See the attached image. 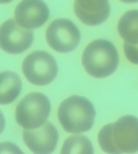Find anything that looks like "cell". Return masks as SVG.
<instances>
[{"mask_svg": "<svg viewBox=\"0 0 138 154\" xmlns=\"http://www.w3.org/2000/svg\"><path fill=\"white\" fill-rule=\"evenodd\" d=\"M15 19L23 28L36 29L49 19V8L44 0H21L15 9Z\"/></svg>", "mask_w": 138, "mask_h": 154, "instance_id": "9c48e42d", "label": "cell"}, {"mask_svg": "<svg viewBox=\"0 0 138 154\" xmlns=\"http://www.w3.org/2000/svg\"><path fill=\"white\" fill-rule=\"evenodd\" d=\"M63 154H92L94 153V146L92 142L84 136H72L69 137L63 143L62 148Z\"/></svg>", "mask_w": 138, "mask_h": 154, "instance_id": "4fadbf2b", "label": "cell"}, {"mask_svg": "<svg viewBox=\"0 0 138 154\" xmlns=\"http://www.w3.org/2000/svg\"><path fill=\"white\" fill-rule=\"evenodd\" d=\"M34 34L32 29L23 28L16 19H9L2 25L0 45L5 53L20 54L29 49L33 44Z\"/></svg>", "mask_w": 138, "mask_h": 154, "instance_id": "52a82bcc", "label": "cell"}, {"mask_svg": "<svg viewBox=\"0 0 138 154\" xmlns=\"http://www.w3.org/2000/svg\"><path fill=\"white\" fill-rule=\"evenodd\" d=\"M0 2H2L3 4H5V3H11V2H12V0H0Z\"/></svg>", "mask_w": 138, "mask_h": 154, "instance_id": "2e32d148", "label": "cell"}, {"mask_svg": "<svg viewBox=\"0 0 138 154\" xmlns=\"http://www.w3.org/2000/svg\"><path fill=\"white\" fill-rule=\"evenodd\" d=\"M84 70L94 78H107L118 66L117 49L108 40H95L83 51Z\"/></svg>", "mask_w": 138, "mask_h": 154, "instance_id": "3957f363", "label": "cell"}, {"mask_svg": "<svg viewBox=\"0 0 138 154\" xmlns=\"http://www.w3.org/2000/svg\"><path fill=\"white\" fill-rule=\"evenodd\" d=\"M24 142L33 153H53L58 143V131L51 122H45L36 129H25L23 133Z\"/></svg>", "mask_w": 138, "mask_h": 154, "instance_id": "ba28073f", "label": "cell"}, {"mask_svg": "<svg viewBox=\"0 0 138 154\" xmlns=\"http://www.w3.org/2000/svg\"><path fill=\"white\" fill-rule=\"evenodd\" d=\"M23 72L28 82L34 86H46L57 78L58 65L48 51H33L23 62Z\"/></svg>", "mask_w": 138, "mask_h": 154, "instance_id": "5b68a950", "label": "cell"}, {"mask_svg": "<svg viewBox=\"0 0 138 154\" xmlns=\"http://www.w3.org/2000/svg\"><path fill=\"white\" fill-rule=\"evenodd\" d=\"M23 85L19 75L13 71H3L0 74V103L9 104L20 95Z\"/></svg>", "mask_w": 138, "mask_h": 154, "instance_id": "8fae6325", "label": "cell"}, {"mask_svg": "<svg viewBox=\"0 0 138 154\" xmlns=\"http://www.w3.org/2000/svg\"><path fill=\"white\" fill-rule=\"evenodd\" d=\"M46 41L53 50L58 53H70L80 42V32L69 19L54 20L46 30Z\"/></svg>", "mask_w": 138, "mask_h": 154, "instance_id": "8992f818", "label": "cell"}, {"mask_svg": "<svg viewBox=\"0 0 138 154\" xmlns=\"http://www.w3.org/2000/svg\"><path fill=\"white\" fill-rule=\"evenodd\" d=\"M124 3H128V4H132V3H138V0H121Z\"/></svg>", "mask_w": 138, "mask_h": 154, "instance_id": "9a60e30c", "label": "cell"}, {"mask_svg": "<svg viewBox=\"0 0 138 154\" xmlns=\"http://www.w3.org/2000/svg\"><path fill=\"white\" fill-rule=\"evenodd\" d=\"M96 111L87 97L71 96L61 103L58 120L61 127L69 133H84L94 127Z\"/></svg>", "mask_w": 138, "mask_h": 154, "instance_id": "7a4b0ae2", "label": "cell"}, {"mask_svg": "<svg viewBox=\"0 0 138 154\" xmlns=\"http://www.w3.org/2000/svg\"><path fill=\"white\" fill-rule=\"evenodd\" d=\"M74 11L83 24L96 26L107 21L111 13V5L109 0H75Z\"/></svg>", "mask_w": 138, "mask_h": 154, "instance_id": "30bf717a", "label": "cell"}, {"mask_svg": "<svg viewBox=\"0 0 138 154\" xmlns=\"http://www.w3.org/2000/svg\"><path fill=\"white\" fill-rule=\"evenodd\" d=\"M51 111L50 100L41 92L23 97L16 107V121L24 129H36L45 124Z\"/></svg>", "mask_w": 138, "mask_h": 154, "instance_id": "277c9868", "label": "cell"}, {"mask_svg": "<svg viewBox=\"0 0 138 154\" xmlns=\"http://www.w3.org/2000/svg\"><path fill=\"white\" fill-rule=\"evenodd\" d=\"M117 30L124 42L138 45V9L124 13L118 21Z\"/></svg>", "mask_w": 138, "mask_h": 154, "instance_id": "7c38bea8", "label": "cell"}, {"mask_svg": "<svg viewBox=\"0 0 138 154\" xmlns=\"http://www.w3.org/2000/svg\"><path fill=\"white\" fill-rule=\"evenodd\" d=\"M124 50H125V57L128 58V61L134 65H138V45L125 42L124 44Z\"/></svg>", "mask_w": 138, "mask_h": 154, "instance_id": "5bb4252c", "label": "cell"}, {"mask_svg": "<svg viewBox=\"0 0 138 154\" xmlns=\"http://www.w3.org/2000/svg\"><path fill=\"white\" fill-rule=\"evenodd\" d=\"M99 145L111 154L138 152V119L122 116L113 124H107L99 132Z\"/></svg>", "mask_w": 138, "mask_h": 154, "instance_id": "6da1fadb", "label": "cell"}]
</instances>
